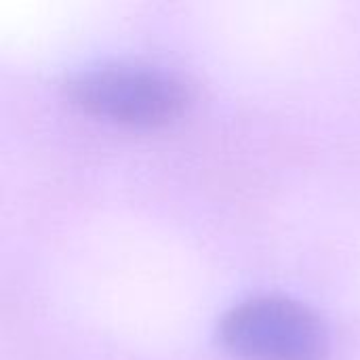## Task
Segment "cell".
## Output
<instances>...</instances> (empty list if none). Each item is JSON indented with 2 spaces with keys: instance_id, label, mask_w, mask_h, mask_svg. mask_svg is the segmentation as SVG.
<instances>
[{
  "instance_id": "cell-1",
  "label": "cell",
  "mask_w": 360,
  "mask_h": 360,
  "mask_svg": "<svg viewBox=\"0 0 360 360\" xmlns=\"http://www.w3.org/2000/svg\"><path fill=\"white\" fill-rule=\"evenodd\" d=\"M63 89L82 112L124 127H165L190 103V91L179 76L148 63L86 68L70 76Z\"/></svg>"
},
{
  "instance_id": "cell-2",
  "label": "cell",
  "mask_w": 360,
  "mask_h": 360,
  "mask_svg": "<svg viewBox=\"0 0 360 360\" xmlns=\"http://www.w3.org/2000/svg\"><path fill=\"white\" fill-rule=\"evenodd\" d=\"M219 340L240 360H323L329 331L308 306L257 295L230 308L219 321Z\"/></svg>"
}]
</instances>
